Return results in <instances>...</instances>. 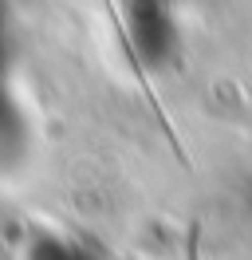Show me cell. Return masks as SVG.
<instances>
[{
  "mask_svg": "<svg viewBox=\"0 0 252 260\" xmlns=\"http://www.w3.org/2000/svg\"><path fill=\"white\" fill-rule=\"evenodd\" d=\"M107 4V12H110V20H114V32H118V44H122V51H126V59H130V71H134V79L142 83V91H146V99H150V107H154V114H158V126H162V134L170 138V146L181 154V146H177V138H173V126H170V118H166V111H162V103L154 99V91H150V83H146V71H142V59H138V51H134V44H130V36H126V28H122V20L114 16V0H103ZM185 158V154H181Z\"/></svg>",
  "mask_w": 252,
  "mask_h": 260,
  "instance_id": "cell-1",
  "label": "cell"
},
{
  "mask_svg": "<svg viewBox=\"0 0 252 260\" xmlns=\"http://www.w3.org/2000/svg\"><path fill=\"white\" fill-rule=\"evenodd\" d=\"M197 233H201V225L189 229V260H197V256H193V252H197Z\"/></svg>",
  "mask_w": 252,
  "mask_h": 260,
  "instance_id": "cell-2",
  "label": "cell"
}]
</instances>
